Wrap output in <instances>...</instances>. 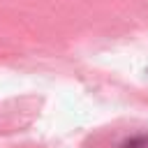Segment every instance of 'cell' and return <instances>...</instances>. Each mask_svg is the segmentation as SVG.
I'll return each mask as SVG.
<instances>
[{
  "label": "cell",
  "mask_w": 148,
  "mask_h": 148,
  "mask_svg": "<svg viewBox=\"0 0 148 148\" xmlns=\"http://www.w3.org/2000/svg\"><path fill=\"white\" fill-rule=\"evenodd\" d=\"M116 148H148V134L146 132H139V134L125 136Z\"/></svg>",
  "instance_id": "cell-1"
}]
</instances>
